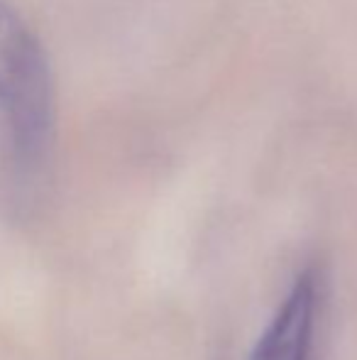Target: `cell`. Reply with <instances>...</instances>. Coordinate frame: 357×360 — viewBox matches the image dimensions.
<instances>
[{"label": "cell", "instance_id": "6da1fadb", "mask_svg": "<svg viewBox=\"0 0 357 360\" xmlns=\"http://www.w3.org/2000/svg\"><path fill=\"white\" fill-rule=\"evenodd\" d=\"M0 118L18 165L44 160L54 135V84L37 34L0 3Z\"/></svg>", "mask_w": 357, "mask_h": 360}, {"label": "cell", "instance_id": "7a4b0ae2", "mask_svg": "<svg viewBox=\"0 0 357 360\" xmlns=\"http://www.w3.org/2000/svg\"><path fill=\"white\" fill-rule=\"evenodd\" d=\"M323 309V282L316 267L294 277L286 297L262 331L250 360H314Z\"/></svg>", "mask_w": 357, "mask_h": 360}]
</instances>
